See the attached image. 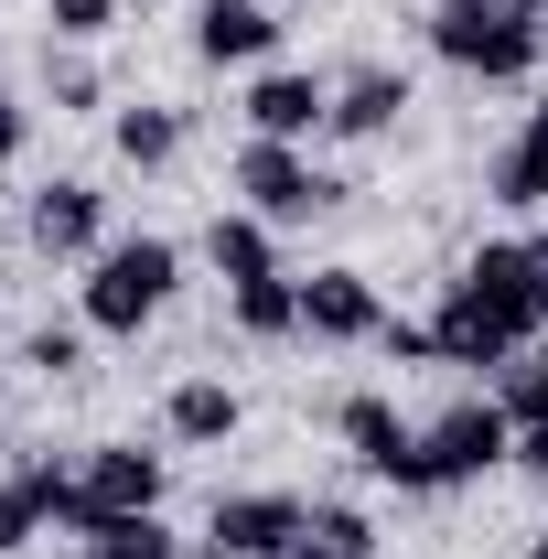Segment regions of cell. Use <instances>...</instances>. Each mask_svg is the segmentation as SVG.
<instances>
[{
	"mask_svg": "<svg viewBox=\"0 0 548 559\" xmlns=\"http://www.w3.org/2000/svg\"><path fill=\"white\" fill-rule=\"evenodd\" d=\"M334 119V86L301 66H259L248 75V140H312Z\"/></svg>",
	"mask_w": 548,
	"mask_h": 559,
	"instance_id": "30bf717a",
	"label": "cell"
},
{
	"mask_svg": "<svg viewBox=\"0 0 548 559\" xmlns=\"http://www.w3.org/2000/svg\"><path fill=\"white\" fill-rule=\"evenodd\" d=\"M108 140H119V162H130V173H162V162L183 151V108H151V97H140V108L108 119Z\"/></svg>",
	"mask_w": 548,
	"mask_h": 559,
	"instance_id": "ac0fdd59",
	"label": "cell"
},
{
	"mask_svg": "<svg viewBox=\"0 0 548 559\" xmlns=\"http://www.w3.org/2000/svg\"><path fill=\"white\" fill-rule=\"evenodd\" d=\"M430 44H441V66L484 75V86H516L548 55V22L538 11H505V0H441L430 11Z\"/></svg>",
	"mask_w": 548,
	"mask_h": 559,
	"instance_id": "6da1fadb",
	"label": "cell"
},
{
	"mask_svg": "<svg viewBox=\"0 0 548 559\" xmlns=\"http://www.w3.org/2000/svg\"><path fill=\"white\" fill-rule=\"evenodd\" d=\"M527 559H548V527H538V549H527Z\"/></svg>",
	"mask_w": 548,
	"mask_h": 559,
	"instance_id": "1f68e13d",
	"label": "cell"
},
{
	"mask_svg": "<svg viewBox=\"0 0 548 559\" xmlns=\"http://www.w3.org/2000/svg\"><path fill=\"white\" fill-rule=\"evenodd\" d=\"M538 270H548V237H538Z\"/></svg>",
	"mask_w": 548,
	"mask_h": 559,
	"instance_id": "d6a6232c",
	"label": "cell"
},
{
	"mask_svg": "<svg viewBox=\"0 0 548 559\" xmlns=\"http://www.w3.org/2000/svg\"><path fill=\"white\" fill-rule=\"evenodd\" d=\"M22 237H33L44 259H97V248H108V194L65 173V183H44V194H33V215H22Z\"/></svg>",
	"mask_w": 548,
	"mask_h": 559,
	"instance_id": "9c48e42d",
	"label": "cell"
},
{
	"mask_svg": "<svg viewBox=\"0 0 548 559\" xmlns=\"http://www.w3.org/2000/svg\"><path fill=\"white\" fill-rule=\"evenodd\" d=\"M86 559H183V538H172L162 516H108V527L86 538Z\"/></svg>",
	"mask_w": 548,
	"mask_h": 559,
	"instance_id": "44dd1931",
	"label": "cell"
},
{
	"mask_svg": "<svg viewBox=\"0 0 548 559\" xmlns=\"http://www.w3.org/2000/svg\"><path fill=\"white\" fill-rule=\"evenodd\" d=\"M237 334H259V345H279V334H301V280H248L237 290Z\"/></svg>",
	"mask_w": 548,
	"mask_h": 559,
	"instance_id": "d6986e66",
	"label": "cell"
},
{
	"mask_svg": "<svg viewBox=\"0 0 548 559\" xmlns=\"http://www.w3.org/2000/svg\"><path fill=\"white\" fill-rule=\"evenodd\" d=\"M516 463H527V474L548 485V430H516Z\"/></svg>",
	"mask_w": 548,
	"mask_h": 559,
	"instance_id": "f1b7e54d",
	"label": "cell"
},
{
	"mask_svg": "<svg viewBox=\"0 0 548 559\" xmlns=\"http://www.w3.org/2000/svg\"><path fill=\"white\" fill-rule=\"evenodd\" d=\"M398 119H409V75L366 66V75H344V86H334V119H323V130H334V140H388Z\"/></svg>",
	"mask_w": 548,
	"mask_h": 559,
	"instance_id": "5bb4252c",
	"label": "cell"
},
{
	"mask_svg": "<svg viewBox=\"0 0 548 559\" xmlns=\"http://www.w3.org/2000/svg\"><path fill=\"white\" fill-rule=\"evenodd\" d=\"M495 463H516V419L495 399H463L419 430V495H452V485H484Z\"/></svg>",
	"mask_w": 548,
	"mask_h": 559,
	"instance_id": "3957f363",
	"label": "cell"
},
{
	"mask_svg": "<svg viewBox=\"0 0 548 559\" xmlns=\"http://www.w3.org/2000/svg\"><path fill=\"white\" fill-rule=\"evenodd\" d=\"M205 259L226 290H248V280H279V248H270V215H248V205H226L205 226Z\"/></svg>",
	"mask_w": 548,
	"mask_h": 559,
	"instance_id": "9a60e30c",
	"label": "cell"
},
{
	"mask_svg": "<svg viewBox=\"0 0 548 559\" xmlns=\"http://www.w3.org/2000/svg\"><path fill=\"white\" fill-rule=\"evenodd\" d=\"M194 55H205V66H270L279 55V11L270 0H205V11H194Z\"/></svg>",
	"mask_w": 548,
	"mask_h": 559,
	"instance_id": "7c38bea8",
	"label": "cell"
},
{
	"mask_svg": "<svg viewBox=\"0 0 548 559\" xmlns=\"http://www.w3.org/2000/svg\"><path fill=\"white\" fill-rule=\"evenodd\" d=\"M452 290H474V301H495L527 345L548 334V270H538V237H505V248H474L463 259V280Z\"/></svg>",
	"mask_w": 548,
	"mask_h": 559,
	"instance_id": "5b68a950",
	"label": "cell"
},
{
	"mask_svg": "<svg viewBox=\"0 0 548 559\" xmlns=\"http://www.w3.org/2000/svg\"><path fill=\"white\" fill-rule=\"evenodd\" d=\"M301 527H312V516H301V495H215L205 549H194V559H279Z\"/></svg>",
	"mask_w": 548,
	"mask_h": 559,
	"instance_id": "52a82bcc",
	"label": "cell"
},
{
	"mask_svg": "<svg viewBox=\"0 0 548 559\" xmlns=\"http://www.w3.org/2000/svg\"><path fill=\"white\" fill-rule=\"evenodd\" d=\"M237 419H248V399H237L226 377H183V388L162 399V430L194 441V452H205V441H237Z\"/></svg>",
	"mask_w": 548,
	"mask_h": 559,
	"instance_id": "2e32d148",
	"label": "cell"
},
{
	"mask_svg": "<svg viewBox=\"0 0 548 559\" xmlns=\"http://www.w3.org/2000/svg\"><path fill=\"white\" fill-rule=\"evenodd\" d=\"M237 194H248V215H270V226H301V215L334 205L344 183H334V173H312L301 140H248V151H237Z\"/></svg>",
	"mask_w": 548,
	"mask_h": 559,
	"instance_id": "277c9868",
	"label": "cell"
},
{
	"mask_svg": "<svg viewBox=\"0 0 548 559\" xmlns=\"http://www.w3.org/2000/svg\"><path fill=\"white\" fill-rule=\"evenodd\" d=\"M33 538H44V495L11 474V485H0V559H11V549H33Z\"/></svg>",
	"mask_w": 548,
	"mask_h": 559,
	"instance_id": "d4e9b609",
	"label": "cell"
},
{
	"mask_svg": "<svg viewBox=\"0 0 548 559\" xmlns=\"http://www.w3.org/2000/svg\"><path fill=\"white\" fill-rule=\"evenodd\" d=\"M430 334H441V366H516V355H527V334H516L495 301H474V290H452Z\"/></svg>",
	"mask_w": 548,
	"mask_h": 559,
	"instance_id": "4fadbf2b",
	"label": "cell"
},
{
	"mask_svg": "<svg viewBox=\"0 0 548 559\" xmlns=\"http://www.w3.org/2000/svg\"><path fill=\"white\" fill-rule=\"evenodd\" d=\"M279 559H334V549H323V538H312V527H301V538H290V549H279Z\"/></svg>",
	"mask_w": 548,
	"mask_h": 559,
	"instance_id": "f546056e",
	"label": "cell"
},
{
	"mask_svg": "<svg viewBox=\"0 0 548 559\" xmlns=\"http://www.w3.org/2000/svg\"><path fill=\"white\" fill-rule=\"evenodd\" d=\"M75 485H86V516L108 527V516H162V485H172V474H162V452H140V441H97V452L75 463ZM97 527H86V538H97Z\"/></svg>",
	"mask_w": 548,
	"mask_h": 559,
	"instance_id": "8992f818",
	"label": "cell"
},
{
	"mask_svg": "<svg viewBox=\"0 0 548 559\" xmlns=\"http://www.w3.org/2000/svg\"><path fill=\"white\" fill-rule=\"evenodd\" d=\"M377 355H388V366H441V334H430V323H398V312H388Z\"/></svg>",
	"mask_w": 548,
	"mask_h": 559,
	"instance_id": "4316f807",
	"label": "cell"
},
{
	"mask_svg": "<svg viewBox=\"0 0 548 559\" xmlns=\"http://www.w3.org/2000/svg\"><path fill=\"white\" fill-rule=\"evenodd\" d=\"M505 11H548V0H505Z\"/></svg>",
	"mask_w": 548,
	"mask_h": 559,
	"instance_id": "4dcf8cb0",
	"label": "cell"
},
{
	"mask_svg": "<svg viewBox=\"0 0 548 559\" xmlns=\"http://www.w3.org/2000/svg\"><path fill=\"white\" fill-rule=\"evenodd\" d=\"M119 33V0H55V44H97Z\"/></svg>",
	"mask_w": 548,
	"mask_h": 559,
	"instance_id": "484cf974",
	"label": "cell"
},
{
	"mask_svg": "<svg viewBox=\"0 0 548 559\" xmlns=\"http://www.w3.org/2000/svg\"><path fill=\"white\" fill-rule=\"evenodd\" d=\"M495 409L516 419V430H548V355H516V366H495Z\"/></svg>",
	"mask_w": 548,
	"mask_h": 559,
	"instance_id": "ffe728a7",
	"label": "cell"
},
{
	"mask_svg": "<svg viewBox=\"0 0 548 559\" xmlns=\"http://www.w3.org/2000/svg\"><path fill=\"white\" fill-rule=\"evenodd\" d=\"M44 97H55V108H97L108 86H97V66H86L75 44H44Z\"/></svg>",
	"mask_w": 548,
	"mask_h": 559,
	"instance_id": "7402d4cb",
	"label": "cell"
},
{
	"mask_svg": "<svg viewBox=\"0 0 548 559\" xmlns=\"http://www.w3.org/2000/svg\"><path fill=\"white\" fill-rule=\"evenodd\" d=\"M495 205H516V215L548 205V97L527 108V130L505 140V162H495Z\"/></svg>",
	"mask_w": 548,
	"mask_h": 559,
	"instance_id": "e0dca14e",
	"label": "cell"
},
{
	"mask_svg": "<svg viewBox=\"0 0 548 559\" xmlns=\"http://www.w3.org/2000/svg\"><path fill=\"white\" fill-rule=\"evenodd\" d=\"M538 22H548V11H538Z\"/></svg>",
	"mask_w": 548,
	"mask_h": 559,
	"instance_id": "836d02e7",
	"label": "cell"
},
{
	"mask_svg": "<svg viewBox=\"0 0 548 559\" xmlns=\"http://www.w3.org/2000/svg\"><path fill=\"white\" fill-rule=\"evenodd\" d=\"M312 538L334 559H377V527H366V506H312Z\"/></svg>",
	"mask_w": 548,
	"mask_h": 559,
	"instance_id": "cb8c5ba5",
	"label": "cell"
},
{
	"mask_svg": "<svg viewBox=\"0 0 548 559\" xmlns=\"http://www.w3.org/2000/svg\"><path fill=\"white\" fill-rule=\"evenodd\" d=\"M301 334H312V345H377V334H388L377 280L366 270H312L301 280Z\"/></svg>",
	"mask_w": 548,
	"mask_h": 559,
	"instance_id": "ba28073f",
	"label": "cell"
},
{
	"mask_svg": "<svg viewBox=\"0 0 548 559\" xmlns=\"http://www.w3.org/2000/svg\"><path fill=\"white\" fill-rule=\"evenodd\" d=\"M22 366H33V377H75V366H86V323H33Z\"/></svg>",
	"mask_w": 548,
	"mask_h": 559,
	"instance_id": "603a6c76",
	"label": "cell"
},
{
	"mask_svg": "<svg viewBox=\"0 0 548 559\" xmlns=\"http://www.w3.org/2000/svg\"><path fill=\"white\" fill-rule=\"evenodd\" d=\"M344 452L377 474V485H398V495H419V430L388 399H344Z\"/></svg>",
	"mask_w": 548,
	"mask_h": 559,
	"instance_id": "8fae6325",
	"label": "cell"
},
{
	"mask_svg": "<svg viewBox=\"0 0 548 559\" xmlns=\"http://www.w3.org/2000/svg\"><path fill=\"white\" fill-rule=\"evenodd\" d=\"M183 280V248L172 237H108L86 259V334H140Z\"/></svg>",
	"mask_w": 548,
	"mask_h": 559,
	"instance_id": "7a4b0ae2",
	"label": "cell"
},
{
	"mask_svg": "<svg viewBox=\"0 0 548 559\" xmlns=\"http://www.w3.org/2000/svg\"><path fill=\"white\" fill-rule=\"evenodd\" d=\"M22 140H33V119H22V108H11V97H0V162H11V151H22Z\"/></svg>",
	"mask_w": 548,
	"mask_h": 559,
	"instance_id": "83f0119b",
	"label": "cell"
}]
</instances>
